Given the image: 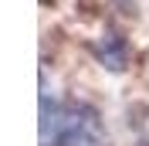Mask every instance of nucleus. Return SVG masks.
I'll return each instance as SVG.
<instances>
[{
	"label": "nucleus",
	"mask_w": 149,
	"mask_h": 146,
	"mask_svg": "<svg viewBox=\"0 0 149 146\" xmlns=\"http://www.w3.org/2000/svg\"><path fill=\"white\" fill-rule=\"evenodd\" d=\"M105 133L92 109L74 102L41 105V146H102Z\"/></svg>",
	"instance_id": "f257e3e1"
},
{
	"label": "nucleus",
	"mask_w": 149,
	"mask_h": 146,
	"mask_svg": "<svg viewBox=\"0 0 149 146\" xmlns=\"http://www.w3.org/2000/svg\"><path fill=\"white\" fill-rule=\"evenodd\" d=\"M95 55H98V61L102 65H109V68H125V44H122L119 37H102L98 44H95Z\"/></svg>",
	"instance_id": "f03ea898"
}]
</instances>
